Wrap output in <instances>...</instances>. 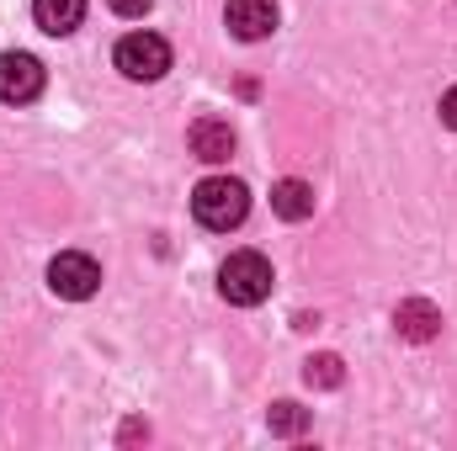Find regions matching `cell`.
<instances>
[{
	"mask_svg": "<svg viewBox=\"0 0 457 451\" xmlns=\"http://www.w3.org/2000/svg\"><path fill=\"white\" fill-rule=\"evenodd\" d=\"M192 213H197V224H203V228L228 234V228L245 224V213H250V192H245V181L208 176V181L192 192Z\"/></svg>",
	"mask_w": 457,
	"mask_h": 451,
	"instance_id": "6da1fadb",
	"label": "cell"
},
{
	"mask_svg": "<svg viewBox=\"0 0 457 451\" xmlns=\"http://www.w3.org/2000/svg\"><path fill=\"white\" fill-rule=\"evenodd\" d=\"M219 292H224L234 308H255L271 298V260L255 255V250H239L219 266Z\"/></svg>",
	"mask_w": 457,
	"mask_h": 451,
	"instance_id": "7a4b0ae2",
	"label": "cell"
},
{
	"mask_svg": "<svg viewBox=\"0 0 457 451\" xmlns=\"http://www.w3.org/2000/svg\"><path fill=\"white\" fill-rule=\"evenodd\" d=\"M112 59L128 80H160V75L170 70V43H165L160 32H128V37L117 43Z\"/></svg>",
	"mask_w": 457,
	"mask_h": 451,
	"instance_id": "3957f363",
	"label": "cell"
},
{
	"mask_svg": "<svg viewBox=\"0 0 457 451\" xmlns=\"http://www.w3.org/2000/svg\"><path fill=\"white\" fill-rule=\"evenodd\" d=\"M48 287H54L59 298H70V303H86V298L102 287V266H96L91 255H80V250H64V255H54V266H48Z\"/></svg>",
	"mask_w": 457,
	"mask_h": 451,
	"instance_id": "277c9868",
	"label": "cell"
},
{
	"mask_svg": "<svg viewBox=\"0 0 457 451\" xmlns=\"http://www.w3.org/2000/svg\"><path fill=\"white\" fill-rule=\"evenodd\" d=\"M43 91V64L32 53H0V102L21 107V102H37Z\"/></svg>",
	"mask_w": 457,
	"mask_h": 451,
	"instance_id": "5b68a950",
	"label": "cell"
},
{
	"mask_svg": "<svg viewBox=\"0 0 457 451\" xmlns=\"http://www.w3.org/2000/svg\"><path fill=\"white\" fill-rule=\"evenodd\" d=\"M224 21L239 43H261L277 32V0H228Z\"/></svg>",
	"mask_w": 457,
	"mask_h": 451,
	"instance_id": "8992f818",
	"label": "cell"
},
{
	"mask_svg": "<svg viewBox=\"0 0 457 451\" xmlns=\"http://www.w3.org/2000/svg\"><path fill=\"white\" fill-rule=\"evenodd\" d=\"M394 330L404 340H415V345H426V340L442 335V308H436L431 298H404V303L394 308Z\"/></svg>",
	"mask_w": 457,
	"mask_h": 451,
	"instance_id": "52a82bcc",
	"label": "cell"
},
{
	"mask_svg": "<svg viewBox=\"0 0 457 451\" xmlns=\"http://www.w3.org/2000/svg\"><path fill=\"white\" fill-rule=\"evenodd\" d=\"M187 144H192V154H197V160L224 165L228 154H234V127H228L224 117H203V122H192Z\"/></svg>",
	"mask_w": 457,
	"mask_h": 451,
	"instance_id": "ba28073f",
	"label": "cell"
},
{
	"mask_svg": "<svg viewBox=\"0 0 457 451\" xmlns=\"http://www.w3.org/2000/svg\"><path fill=\"white\" fill-rule=\"evenodd\" d=\"M32 21L48 37H70L86 21V0H32Z\"/></svg>",
	"mask_w": 457,
	"mask_h": 451,
	"instance_id": "9c48e42d",
	"label": "cell"
},
{
	"mask_svg": "<svg viewBox=\"0 0 457 451\" xmlns=\"http://www.w3.org/2000/svg\"><path fill=\"white\" fill-rule=\"evenodd\" d=\"M271 213L287 218V224H303L314 213V186L309 181H277L271 186Z\"/></svg>",
	"mask_w": 457,
	"mask_h": 451,
	"instance_id": "30bf717a",
	"label": "cell"
},
{
	"mask_svg": "<svg viewBox=\"0 0 457 451\" xmlns=\"http://www.w3.org/2000/svg\"><path fill=\"white\" fill-rule=\"evenodd\" d=\"M303 377H309V388H341V356H309V366H303Z\"/></svg>",
	"mask_w": 457,
	"mask_h": 451,
	"instance_id": "8fae6325",
	"label": "cell"
},
{
	"mask_svg": "<svg viewBox=\"0 0 457 451\" xmlns=\"http://www.w3.org/2000/svg\"><path fill=\"white\" fill-rule=\"evenodd\" d=\"M303 425H309V414H303L298 404H271V430H277V436H298Z\"/></svg>",
	"mask_w": 457,
	"mask_h": 451,
	"instance_id": "7c38bea8",
	"label": "cell"
},
{
	"mask_svg": "<svg viewBox=\"0 0 457 451\" xmlns=\"http://www.w3.org/2000/svg\"><path fill=\"white\" fill-rule=\"evenodd\" d=\"M107 5H112L117 16H144V11H149L154 0H107Z\"/></svg>",
	"mask_w": 457,
	"mask_h": 451,
	"instance_id": "4fadbf2b",
	"label": "cell"
},
{
	"mask_svg": "<svg viewBox=\"0 0 457 451\" xmlns=\"http://www.w3.org/2000/svg\"><path fill=\"white\" fill-rule=\"evenodd\" d=\"M442 122H447V127L457 133V86L447 91V96H442Z\"/></svg>",
	"mask_w": 457,
	"mask_h": 451,
	"instance_id": "5bb4252c",
	"label": "cell"
}]
</instances>
